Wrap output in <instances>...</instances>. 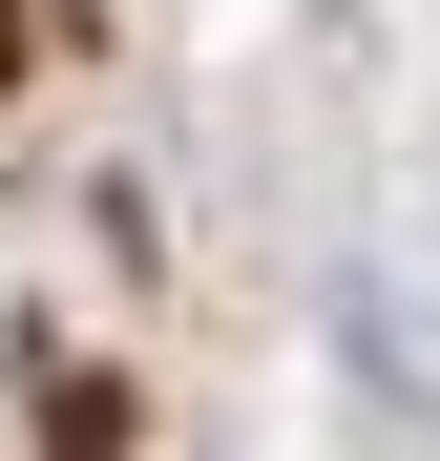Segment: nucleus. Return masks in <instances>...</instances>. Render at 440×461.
<instances>
[{
  "label": "nucleus",
  "mask_w": 440,
  "mask_h": 461,
  "mask_svg": "<svg viewBox=\"0 0 440 461\" xmlns=\"http://www.w3.org/2000/svg\"><path fill=\"white\" fill-rule=\"evenodd\" d=\"M22 440L42 461H126V377L105 357H22Z\"/></svg>",
  "instance_id": "1"
},
{
  "label": "nucleus",
  "mask_w": 440,
  "mask_h": 461,
  "mask_svg": "<svg viewBox=\"0 0 440 461\" xmlns=\"http://www.w3.org/2000/svg\"><path fill=\"white\" fill-rule=\"evenodd\" d=\"M0 85H22V0H0Z\"/></svg>",
  "instance_id": "2"
}]
</instances>
